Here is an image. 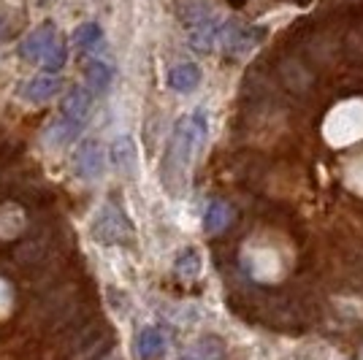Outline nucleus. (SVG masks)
Instances as JSON below:
<instances>
[{
	"instance_id": "f257e3e1",
	"label": "nucleus",
	"mask_w": 363,
	"mask_h": 360,
	"mask_svg": "<svg viewBox=\"0 0 363 360\" xmlns=\"http://www.w3.org/2000/svg\"><path fill=\"white\" fill-rule=\"evenodd\" d=\"M203 141H206V114L201 108L193 111L190 117H182L174 125L166 157H163V179H166L171 190L179 184V179L187 171V165L193 160V154L201 150Z\"/></svg>"
},
{
	"instance_id": "f03ea898",
	"label": "nucleus",
	"mask_w": 363,
	"mask_h": 360,
	"mask_svg": "<svg viewBox=\"0 0 363 360\" xmlns=\"http://www.w3.org/2000/svg\"><path fill=\"white\" fill-rule=\"evenodd\" d=\"M92 239L104 247H117V244H125L130 239V223L125 220L117 206H104L92 217Z\"/></svg>"
},
{
	"instance_id": "7ed1b4c3",
	"label": "nucleus",
	"mask_w": 363,
	"mask_h": 360,
	"mask_svg": "<svg viewBox=\"0 0 363 360\" xmlns=\"http://www.w3.org/2000/svg\"><path fill=\"white\" fill-rule=\"evenodd\" d=\"M260 38H263V30L244 28V25H236V22H225L223 30H220V46L233 57H242L247 52H252L260 44Z\"/></svg>"
},
{
	"instance_id": "20e7f679",
	"label": "nucleus",
	"mask_w": 363,
	"mask_h": 360,
	"mask_svg": "<svg viewBox=\"0 0 363 360\" xmlns=\"http://www.w3.org/2000/svg\"><path fill=\"white\" fill-rule=\"evenodd\" d=\"M74 171L76 176H82V179H98V176H104V171H106V152L104 147L98 144V141H82L79 144V150L74 152Z\"/></svg>"
},
{
	"instance_id": "39448f33",
	"label": "nucleus",
	"mask_w": 363,
	"mask_h": 360,
	"mask_svg": "<svg viewBox=\"0 0 363 360\" xmlns=\"http://www.w3.org/2000/svg\"><path fill=\"white\" fill-rule=\"evenodd\" d=\"M60 35H57V28H55V22H44V25H38L35 30L19 44V57H25V60H38L46 55V49L55 44Z\"/></svg>"
},
{
	"instance_id": "423d86ee",
	"label": "nucleus",
	"mask_w": 363,
	"mask_h": 360,
	"mask_svg": "<svg viewBox=\"0 0 363 360\" xmlns=\"http://www.w3.org/2000/svg\"><path fill=\"white\" fill-rule=\"evenodd\" d=\"M90 106H92V92L87 87H74V90L65 95V101L60 106L62 120L76 125V128H82L84 120H87V114H90Z\"/></svg>"
},
{
	"instance_id": "0eeeda50",
	"label": "nucleus",
	"mask_w": 363,
	"mask_h": 360,
	"mask_svg": "<svg viewBox=\"0 0 363 360\" xmlns=\"http://www.w3.org/2000/svg\"><path fill=\"white\" fill-rule=\"evenodd\" d=\"M220 30H223V22L212 16V19H206V22H201L196 28H190V35H187V41L193 46V52H201V55H209L214 46L220 44Z\"/></svg>"
},
{
	"instance_id": "6e6552de",
	"label": "nucleus",
	"mask_w": 363,
	"mask_h": 360,
	"mask_svg": "<svg viewBox=\"0 0 363 360\" xmlns=\"http://www.w3.org/2000/svg\"><path fill=\"white\" fill-rule=\"evenodd\" d=\"M111 163L117 165V171L125 174V176H133L138 171V152H136V141L130 135H120L114 138L111 144Z\"/></svg>"
},
{
	"instance_id": "1a4fd4ad",
	"label": "nucleus",
	"mask_w": 363,
	"mask_h": 360,
	"mask_svg": "<svg viewBox=\"0 0 363 360\" xmlns=\"http://www.w3.org/2000/svg\"><path fill=\"white\" fill-rule=\"evenodd\" d=\"M198 84H201V68L196 62H179L168 71V87L179 95L198 90Z\"/></svg>"
},
{
	"instance_id": "9d476101",
	"label": "nucleus",
	"mask_w": 363,
	"mask_h": 360,
	"mask_svg": "<svg viewBox=\"0 0 363 360\" xmlns=\"http://www.w3.org/2000/svg\"><path fill=\"white\" fill-rule=\"evenodd\" d=\"M136 349H138V358L141 360H155L163 355V349H166V336H163V330L160 328H144L138 333L136 339Z\"/></svg>"
},
{
	"instance_id": "9b49d317",
	"label": "nucleus",
	"mask_w": 363,
	"mask_h": 360,
	"mask_svg": "<svg viewBox=\"0 0 363 360\" xmlns=\"http://www.w3.org/2000/svg\"><path fill=\"white\" fill-rule=\"evenodd\" d=\"M230 220H233V211L228 206L225 201H209V206L203 209V230L206 233H220V230H225L230 225Z\"/></svg>"
},
{
	"instance_id": "f8f14e48",
	"label": "nucleus",
	"mask_w": 363,
	"mask_h": 360,
	"mask_svg": "<svg viewBox=\"0 0 363 360\" xmlns=\"http://www.w3.org/2000/svg\"><path fill=\"white\" fill-rule=\"evenodd\" d=\"M179 360H225V344L217 336H206L190 347Z\"/></svg>"
},
{
	"instance_id": "ddd939ff",
	"label": "nucleus",
	"mask_w": 363,
	"mask_h": 360,
	"mask_svg": "<svg viewBox=\"0 0 363 360\" xmlns=\"http://www.w3.org/2000/svg\"><path fill=\"white\" fill-rule=\"evenodd\" d=\"M84 76H87V90L90 92H106L111 79H114V71H111L108 62L90 60L84 65Z\"/></svg>"
},
{
	"instance_id": "4468645a",
	"label": "nucleus",
	"mask_w": 363,
	"mask_h": 360,
	"mask_svg": "<svg viewBox=\"0 0 363 360\" xmlns=\"http://www.w3.org/2000/svg\"><path fill=\"white\" fill-rule=\"evenodd\" d=\"M57 90H60V79L55 74H41L30 79V84L25 87V98L38 103V101H49Z\"/></svg>"
},
{
	"instance_id": "2eb2a0df",
	"label": "nucleus",
	"mask_w": 363,
	"mask_h": 360,
	"mask_svg": "<svg viewBox=\"0 0 363 360\" xmlns=\"http://www.w3.org/2000/svg\"><path fill=\"white\" fill-rule=\"evenodd\" d=\"M212 6L203 3V0H184V3H179V19L187 25V30L201 25V22H206V19H212Z\"/></svg>"
},
{
	"instance_id": "dca6fc26",
	"label": "nucleus",
	"mask_w": 363,
	"mask_h": 360,
	"mask_svg": "<svg viewBox=\"0 0 363 360\" xmlns=\"http://www.w3.org/2000/svg\"><path fill=\"white\" fill-rule=\"evenodd\" d=\"M74 41L79 49H84V52H95L98 46L104 44V28L98 25V22H84V25H79L74 33Z\"/></svg>"
},
{
	"instance_id": "f3484780",
	"label": "nucleus",
	"mask_w": 363,
	"mask_h": 360,
	"mask_svg": "<svg viewBox=\"0 0 363 360\" xmlns=\"http://www.w3.org/2000/svg\"><path fill=\"white\" fill-rule=\"evenodd\" d=\"M174 271L179 274V279H196L198 274H201V255H198V249L193 247H187V249H182L177 260H174Z\"/></svg>"
},
{
	"instance_id": "a211bd4d",
	"label": "nucleus",
	"mask_w": 363,
	"mask_h": 360,
	"mask_svg": "<svg viewBox=\"0 0 363 360\" xmlns=\"http://www.w3.org/2000/svg\"><path fill=\"white\" fill-rule=\"evenodd\" d=\"M65 60H68V49L62 44L60 38L46 49V55L41 57V65H44V74H57L65 68Z\"/></svg>"
},
{
	"instance_id": "6ab92c4d",
	"label": "nucleus",
	"mask_w": 363,
	"mask_h": 360,
	"mask_svg": "<svg viewBox=\"0 0 363 360\" xmlns=\"http://www.w3.org/2000/svg\"><path fill=\"white\" fill-rule=\"evenodd\" d=\"M0 300H9V287L0 282ZM0 312H3V303H0Z\"/></svg>"
}]
</instances>
